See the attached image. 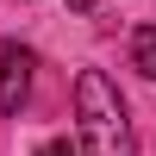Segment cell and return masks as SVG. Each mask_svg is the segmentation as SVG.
<instances>
[{"label":"cell","instance_id":"cell-5","mask_svg":"<svg viewBox=\"0 0 156 156\" xmlns=\"http://www.w3.org/2000/svg\"><path fill=\"white\" fill-rule=\"evenodd\" d=\"M69 6H75V12H94V6H100V0H69Z\"/></svg>","mask_w":156,"mask_h":156},{"label":"cell","instance_id":"cell-1","mask_svg":"<svg viewBox=\"0 0 156 156\" xmlns=\"http://www.w3.org/2000/svg\"><path fill=\"white\" fill-rule=\"evenodd\" d=\"M75 125H81V150L87 156H137L131 112H125L119 87H112L100 69L75 75Z\"/></svg>","mask_w":156,"mask_h":156},{"label":"cell","instance_id":"cell-2","mask_svg":"<svg viewBox=\"0 0 156 156\" xmlns=\"http://www.w3.org/2000/svg\"><path fill=\"white\" fill-rule=\"evenodd\" d=\"M31 69H37V56L25 44H0V112L6 119H19L31 100Z\"/></svg>","mask_w":156,"mask_h":156},{"label":"cell","instance_id":"cell-3","mask_svg":"<svg viewBox=\"0 0 156 156\" xmlns=\"http://www.w3.org/2000/svg\"><path fill=\"white\" fill-rule=\"evenodd\" d=\"M131 69L144 81H156V25H137L131 31Z\"/></svg>","mask_w":156,"mask_h":156},{"label":"cell","instance_id":"cell-4","mask_svg":"<svg viewBox=\"0 0 156 156\" xmlns=\"http://www.w3.org/2000/svg\"><path fill=\"white\" fill-rule=\"evenodd\" d=\"M37 156H75V144H69V137H44V144H37Z\"/></svg>","mask_w":156,"mask_h":156}]
</instances>
